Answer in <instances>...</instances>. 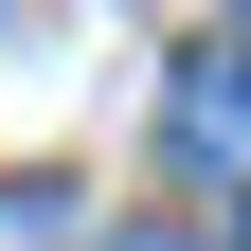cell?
<instances>
[{"mask_svg": "<svg viewBox=\"0 0 251 251\" xmlns=\"http://www.w3.org/2000/svg\"><path fill=\"white\" fill-rule=\"evenodd\" d=\"M162 162L251 179V36H198V54L162 72Z\"/></svg>", "mask_w": 251, "mask_h": 251, "instance_id": "6da1fadb", "label": "cell"}, {"mask_svg": "<svg viewBox=\"0 0 251 251\" xmlns=\"http://www.w3.org/2000/svg\"><path fill=\"white\" fill-rule=\"evenodd\" d=\"M233 251H251V215H233Z\"/></svg>", "mask_w": 251, "mask_h": 251, "instance_id": "7a4b0ae2", "label": "cell"}]
</instances>
